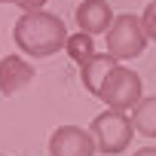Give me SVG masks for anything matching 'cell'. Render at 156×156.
I'll list each match as a JSON object with an SVG mask.
<instances>
[{
    "label": "cell",
    "mask_w": 156,
    "mask_h": 156,
    "mask_svg": "<svg viewBox=\"0 0 156 156\" xmlns=\"http://www.w3.org/2000/svg\"><path fill=\"white\" fill-rule=\"evenodd\" d=\"M67 28L64 22L55 16V12H46V9H37V12H22L16 28H12V40L16 46L31 55V58H46V55H55L67 46Z\"/></svg>",
    "instance_id": "cell-1"
},
{
    "label": "cell",
    "mask_w": 156,
    "mask_h": 156,
    "mask_svg": "<svg viewBox=\"0 0 156 156\" xmlns=\"http://www.w3.org/2000/svg\"><path fill=\"white\" fill-rule=\"evenodd\" d=\"M92 138H95V147L98 153H107V156H116L122 153L132 138H135V126H132V116L129 113H119V110H104L92 119L89 126Z\"/></svg>",
    "instance_id": "cell-2"
},
{
    "label": "cell",
    "mask_w": 156,
    "mask_h": 156,
    "mask_svg": "<svg viewBox=\"0 0 156 156\" xmlns=\"http://www.w3.org/2000/svg\"><path fill=\"white\" fill-rule=\"evenodd\" d=\"M141 92H144L141 76H138L132 67L116 64V67L107 73V80H104L98 98L107 104V110H119V113H126V110H135V107L141 104V98H144Z\"/></svg>",
    "instance_id": "cell-3"
},
{
    "label": "cell",
    "mask_w": 156,
    "mask_h": 156,
    "mask_svg": "<svg viewBox=\"0 0 156 156\" xmlns=\"http://www.w3.org/2000/svg\"><path fill=\"white\" fill-rule=\"evenodd\" d=\"M144 46H147V34L141 28V16H135V12L116 16L107 31V52L116 61H129V58H138L144 52Z\"/></svg>",
    "instance_id": "cell-4"
},
{
    "label": "cell",
    "mask_w": 156,
    "mask_h": 156,
    "mask_svg": "<svg viewBox=\"0 0 156 156\" xmlns=\"http://www.w3.org/2000/svg\"><path fill=\"white\" fill-rule=\"evenodd\" d=\"M92 132L80 126H58L49 138V156H95Z\"/></svg>",
    "instance_id": "cell-5"
},
{
    "label": "cell",
    "mask_w": 156,
    "mask_h": 156,
    "mask_svg": "<svg viewBox=\"0 0 156 156\" xmlns=\"http://www.w3.org/2000/svg\"><path fill=\"white\" fill-rule=\"evenodd\" d=\"M113 9L107 0H83L80 6H76V25H80L83 34H107L110 25H113Z\"/></svg>",
    "instance_id": "cell-6"
},
{
    "label": "cell",
    "mask_w": 156,
    "mask_h": 156,
    "mask_svg": "<svg viewBox=\"0 0 156 156\" xmlns=\"http://www.w3.org/2000/svg\"><path fill=\"white\" fill-rule=\"evenodd\" d=\"M31 80H34V64H28L22 55L0 58V95H16Z\"/></svg>",
    "instance_id": "cell-7"
},
{
    "label": "cell",
    "mask_w": 156,
    "mask_h": 156,
    "mask_svg": "<svg viewBox=\"0 0 156 156\" xmlns=\"http://www.w3.org/2000/svg\"><path fill=\"white\" fill-rule=\"evenodd\" d=\"M116 67V58L110 55V52H98L89 64H83L80 67V76H83V86L89 89V95H101V86H104V80H107V73Z\"/></svg>",
    "instance_id": "cell-8"
},
{
    "label": "cell",
    "mask_w": 156,
    "mask_h": 156,
    "mask_svg": "<svg viewBox=\"0 0 156 156\" xmlns=\"http://www.w3.org/2000/svg\"><path fill=\"white\" fill-rule=\"evenodd\" d=\"M132 126L144 138H156V95L141 98V104L132 110Z\"/></svg>",
    "instance_id": "cell-9"
},
{
    "label": "cell",
    "mask_w": 156,
    "mask_h": 156,
    "mask_svg": "<svg viewBox=\"0 0 156 156\" xmlns=\"http://www.w3.org/2000/svg\"><path fill=\"white\" fill-rule=\"evenodd\" d=\"M67 55L73 58V64H89L95 55H98V49H95V40H92V34H83V31H76V34H70L67 37Z\"/></svg>",
    "instance_id": "cell-10"
},
{
    "label": "cell",
    "mask_w": 156,
    "mask_h": 156,
    "mask_svg": "<svg viewBox=\"0 0 156 156\" xmlns=\"http://www.w3.org/2000/svg\"><path fill=\"white\" fill-rule=\"evenodd\" d=\"M141 28H144L147 40H156V0H150V3L144 6V12H141Z\"/></svg>",
    "instance_id": "cell-11"
},
{
    "label": "cell",
    "mask_w": 156,
    "mask_h": 156,
    "mask_svg": "<svg viewBox=\"0 0 156 156\" xmlns=\"http://www.w3.org/2000/svg\"><path fill=\"white\" fill-rule=\"evenodd\" d=\"M0 3H16L22 12H37L46 6V0H0Z\"/></svg>",
    "instance_id": "cell-12"
},
{
    "label": "cell",
    "mask_w": 156,
    "mask_h": 156,
    "mask_svg": "<svg viewBox=\"0 0 156 156\" xmlns=\"http://www.w3.org/2000/svg\"><path fill=\"white\" fill-rule=\"evenodd\" d=\"M135 156H156V147H141Z\"/></svg>",
    "instance_id": "cell-13"
}]
</instances>
